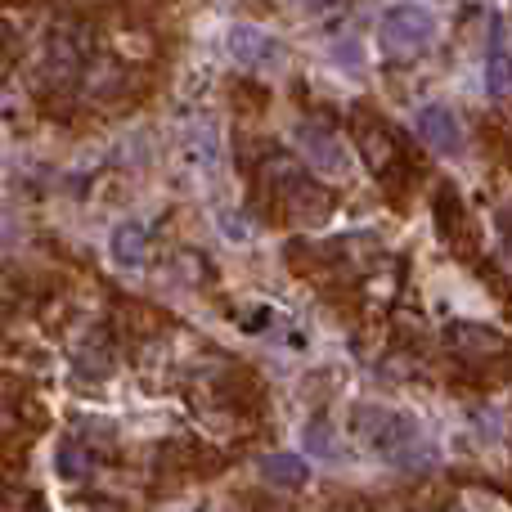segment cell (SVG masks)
<instances>
[{"label": "cell", "mask_w": 512, "mask_h": 512, "mask_svg": "<svg viewBox=\"0 0 512 512\" xmlns=\"http://www.w3.org/2000/svg\"><path fill=\"white\" fill-rule=\"evenodd\" d=\"M432 36H436V18H432V9H423V5H391L387 14H382V23H378V45H382V54H387L391 63H414L418 54L432 45Z\"/></svg>", "instance_id": "cell-1"}, {"label": "cell", "mask_w": 512, "mask_h": 512, "mask_svg": "<svg viewBox=\"0 0 512 512\" xmlns=\"http://www.w3.org/2000/svg\"><path fill=\"white\" fill-rule=\"evenodd\" d=\"M355 436H360L369 450H378L382 459H400L405 450H414L418 445V427L409 414H400V409H382V405H360L351 418Z\"/></svg>", "instance_id": "cell-2"}, {"label": "cell", "mask_w": 512, "mask_h": 512, "mask_svg": "<svg viewBox=\"0 0 512 512\" xmlns=\"http://www.w3.org/2000/svg\"><path fill=\"white\" fill-rule=\"evenodd\" d=\"M225 50H230L234 63H243V68H252V72L283 68V59H288V45L274 32H265L261 23H234L230 32H225Z\"/></svg>", "instance_id": "cell-3"}, {"label": "cell", "mask_w": 512, "mask_h": 512, "mask_svg": "<svg viewBox=\"0 0 512 512\" xmlns=\"http://www.w3.org/2000/svg\"><path fill=\"white\" fill-rule=\"evenodd\" d=\"M297 144L306 149V158H310V167H315V171H324V176H333V180L351 176V149H346V144L337 140L328 126L301 122L297 126Z\"/></svg>", "instance_id": "cell-4"}, {"label": "cell", "mask_w": 512, "mask_h": 512, "mask_svg": "<svg viewBox=\"0 0 512 512\" xmlns=\"http://www.w3.org/2000/svg\"><path fill=\"white\" fill-rule=\"evenodd\" d=\"M414 131L418 140L427 144L432 153H441V158H454V153H463V122L454 108L445 104H427L414 113Z\"/></svg>", "instance_id": "cell-5"}, {"label": "cell", "mask_w": 512, "mask_h": 512, "mask_svg": "<svg viewBox=\"0 0 512 512\" xmlns=\"http://www.w3.org/2000/svg\"><path fill=\"white\" fill-rule=\"evenodd\" d=\"M180 158L194 171L212 176V171L221 167V131H216V122H189L185 131H180Z\"/></svg>", "instance_id": "cell-6"}, {"label": "cell", "mask_w": 512, "mask_h": 512, "mask_svg": "<svg viewBox=\"0 0 512 512\" xmlns=\"http://www.w3.org/2000/svg\"><path fill=\"white\" fill-rule=\"evenodd\" d=\"M360 153H364V162H369V171L378 180H391V171L405 167V153H400V144L391 140L382 126H373V122L360 131Z\"/></svg>", "instance_id": "cell-7"}, {"label": "cell", "mask_w": 512, "mask_h": 512, "mask_svg": "<svg viewBox=\"0 0 512 512\" xmlns=\"http://www.w3.org/2000/svg\"><path fill=\"white\" fill-rule=\"evenodd\" d=\"M108 256H113L122 270H140L144 256H149V225L144 221H117L108 234Z\"/></svg>", "instance_id": "cell-8"}, {"label": "cell", "mask_w": 512, "mask_h": 512, "mask_svg": "<svg viewBox=\"0 0 512 512\" xmlns=\"http://www.w3.org/2000/svg\"><path fill=\"white\" fill-rule=\"evenodd\" d=\"M481 81H486V95L504 99L512 95V50L504 27H490V45H486V68H481Z\"/></svg>", "instance_id": "cell-9"}, {"label": "cell", "mask_w": 512, "mask_h": 512, "mask_svg": "<svg viewBox=\"0 0 512 512\" xmlns=\"http://www.w3.org/2000/svg\"><path fill=\"white\" fill-rule=\"evenodd\" d=\"M261 477L265 486H279V490H301L310 481V463L301 459L297 450H274L261 459Z\"/></svg>", "instance_id": "cell-10"}, {"label": "cell", "mask_w": 512, "mask_h": 512, "mask_svg": "<svg viewBox=\"0 0 512 512\" xmlns=\"http://www.w3.org/2000/svg\"><path fill=\"white\" fill-rule=\"evenodd\" d=\"M54 468H59V477L81 481V477L90 472V450H86V445H77V441H63V445H59V459H54Z\"/></svg>", "instance_id": "cell-11"}, {"label": "cell", "mask_w": 512, "mask_h": 512, "mask_svg": "<svg viewBox=\"0 0 512 512\" xmlns=\"http://www.w3.org/2000/svg\"><path fill=\"white\" fill-rule=\"evenodd\" d=\"M306 445H310V450H315V454H324V459H333V436H328V427L324 423H310L306 427Z\"/></svg>", "instance_id": "cell-12"}, {"label": "cell", "mask_w": 512, "mask_h": 512, "mask_svg": "<svg viewBox=\"0 0 512 512\" xmlns=\"http://www.w3.org/2000/svg\"><path fill=\"white\" fill-rule=\"evenodd\" d=\"M306 9H333V5H342V0H301Z\"/></svg>", "instance_id": "cell-13"}]
</instances>
